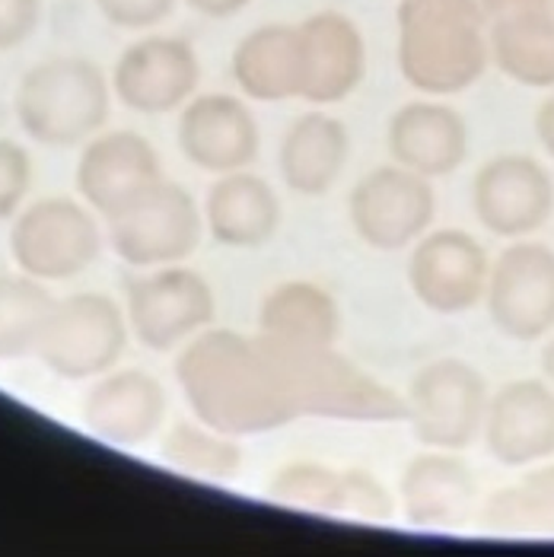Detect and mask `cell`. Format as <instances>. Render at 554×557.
Instances as JSON below:
<instances>
[{
  "label": "cell",
  "instance_id": "30",
  "mask_svg": "<svg viewBox=\"0 0 554 557\" xmlns=\"http://www.w3.org/2000/svg\"><path fill=\"white\" fill-rule=\"evenodd\" d=\"M268 497L281 507L312 516H338L342 510V469L322 462H287L271 474Z\"/></svg>",
  "mask_w": 554,
  "mask_h": 557
},
{
  "label": "cell",
  "instance_id": "6",
  "mask_svg": "<svg viewBox=\"0 0 554 557\" xmlns=\"http://www.w3.org/2000/svg\"><path fill=\"white\" fill-rule=\"evenodd\" d=\"M408 421L427 449H469L484 430L491 392L484 376L456 357L421 367L408 386Z\"/></svg>",
  "mask_w": 554,
  "mask_h": 557
},
{
  "label": "cell",
  "instance_id": "11",
  "mask_svg": "<svg viewBox=\"0 0 554 557\" xmlns=\"http://www.w3.org/2000/svg\"><path fill=\"white\" fill-rule=\"evenodd\" d=\"M488 315L510 342H542L554 332V249L516 239L491 261Z\"/></svg>",
  "mask_w": 554,
  "mask_h": 557
},
{
  "label": "cell",
  "instance_id": "3",
  "mask_svg": "<svg viewBox=\"0 0 554 557\" xmlns=\"http://www.w3.org/2000/svg\"><path fill=\"white\" fill-rule=\"evenodd\" d=\"M478 0H405L398 10V67L427 96H453L481 81L491 64Z\"/></svg>",
  "mask_w": 554,
  "mask_h": 557
},
{
  "label": "cell",
  "instance_id": "17",
  "mask_svg": "<svg viewBox=\"0 0 554 557\" xmlns=\"http://www.w3.org/2000/svg\"><path fill=\"white\" fill-rule=\"evenodd\" d=\"M484 446L507 466L526 469L554 456V386L545 380H513L501 386L484 414Z\"/></svg>",
  "mask_w": 554,
  "mask_h": 557
},
{
  "label": "cell",
  "instance_id": "10",
  "mask_svg": "<svg viewBox=\"0 0 554 557\" xmlns=\"http://www.w3.org/2000/svg\"><path fill=\"white\" fill-rule=\"evenodd\" d=\"M217 300L211 284L182 264L147 268L128 281L131 335L150 350H172L211 329Z\"/></svg>",
  "mask_w": 554,
  "mask_h": 557
},
{
  "label": "cell",
  "instance_id": "19",
  "mask_svg": "<svg viewBox=\"0 0 554 557\" xmlns=\"http://www.w3.org/2000/svg\"><path fill=\"white\" fill-rule=\"evenodd\" d=\"M167 421V392L144 370H119L86 392V430L112 446H140Z\"/></svg>",
  "mask_w": 554,
  "mask_h": 557
},
{
  "label": "cell",
  "instance_id": "7",
  "mask_svg": "<svg viewBox=\"0 0 554 557\" xmlns=\"http://www.w3.org/2000/svg\"><path fill=\"white\" fill-rule=\"evenodd\" d=\"M102 252V233L93 216L71 198H42L16 216L10 256L16 268L39 281H71L93 268Z\"/></svg>",
  "mask_w": 554,
  "mask_h": 557
},
{
  "label": "cell",
  "instance_id": "34",
  "mask_svg": "<svg viewBox=\"0 0 554 557\" xmlns=\"http://www.w3.org/2000/svg\"><path fill=\"white\" fill-rule=\"evenodd\" d=\"M42 0H0V51L23 45L39 26Z\"/></svg>",
  "mask_w": 554,
  "mask_h": 557
},
{
  "label": "cell",
  "instance_id": "28",
  "mask_svg": "<svg viewBox=\"0 0 554 557\" xmlns=\"http://www.w3.org/2000/svg\"><path fill=\"white\" fill-rule=\"evenodd\" d=\"M160 456L175 472L192 474L201 481H217V484L236 481L243 472V462H246L236 436L208 428L201 421L198 424H188V421L175 424L163 436Z\"/></svg>",
  "mask_w": 554,
  "mask_h": 557
},
{
  "label": "cell",
  "instance_id": "36",
  "mask_svg": "<svg viewBox=\"0 0 554 557\" xmlns=\"http://www.w3.org/2000/svg\"><path fill=\"white\" fill-rule=\"evenodd\" d=\"M535 134H539V144L545 147V153L554 160V92L535 112Z\"/></svg>",
  "mask_w": 554,
  "mask_h": 557
},
{
  "label": "cell",
  "instance_id": "14",
  "mask_svg": "<svg viewBox=\"0 0 554 557\" xmlns=\"http://www.w3.org/2000/svg\"><path fill=\"white\" fill-rule=\"evenodd\" d=\"M157 182H163V163L147 137L109 131L86 140L77 163V191L96 214L119 216Z\"/></svg>",
  "mask_w": 554,
  "mask_h": 557
},
{
  "label": "cell",
  "instance_id": "35",
  "mask_svg": "<svg viewBox=\"0 0 554 557\" xmlns=\"http://www.w3.org/2000/svg\"><path fill=\"white\" fill-rule=\"evenodd\" d=\"M484 16L491 23L507 20V16H519V13H532V10H549L552 0H478Z\"/></svg>",
  "mask_w": 554,
  "mask_h": 557
},
{
  "label": "cell",
  "instance_id": "15",
  "mask_svg": "<svg viewBox=\"0 0 554 557\" xmlns=\"http://www.w3.org/2000/svg\"><path fill=\"white\" fill-rule=\"evenodd\" d=\"M178 150L198 170L226 175L249 170L261 150L253 109L226 92L195 96L178 115Z\"/></svg>",
  "mask_w": 554,
  "mask_h": 557
},
{
  "label": "cell",
  "instance_id": "24",
  "mask_svg": "<svg viewBox=\"0 0 554 557\" xmlns=\"http://www.w3.org/2000/svg\"><path fill=\"white\" fill-rule=\"evenodd\" d=\"M233 81L256 102H284L303 92V39L294 26H264L233 54Z\"/></svg>",
  "mask_w": 554,
  "mask_h": 557
},
{
  "label": "cell",
  "instance_id": "32",
  "mask_svg": "<svg viewBox=\"0 0 554 557\" xmlns=\"http://www.w3.org/2000/svg\"><path fill=\"white\" fill-rule=\"evenodd\" d=\"M33 185V160L16 144L0 137V220L13 216L26 201Z\"/></svg>",
  "mask_w": 554,
  "mask_h": 557
},
{
  "label": "cell",
  "instance_id": "27",
  "mask_svg": "<svg viewBox=\"0 0 554 557\" xmlns=\"http://www.w3.org/2000/svg\"><path fill=\"white\" fill-rule=\"evenodd\" d=\"M481 525L494 535L554 539V466H539L481 504Z\"/></svg>",
  "mask_w": 554,
  "mask_h": 557
},
{
  "label": "cell",
  "instance_id": "33",
  "mask_svg": "<svg viewBox=\"0 0 554 557\" xmlns=\"http://www.w3.org/2000/svg\"><path fill=\"white\" fill-rule=\"evenodd\" d=\"M102 16L122 29H147L167 20L175 0H96Z\"/></svg>",
  "mask_w": 554,
  "mask_h": 557
},
{
  "label": "cell",
  "instance_id": "4",
  "mask_svg": "<svg viewBox=\"0 0 554 557\" xmlns=\"http://www.w3.org/2000/svg\"><path fill=\"white\" fill-rule=\"evenodd\" d=\"M16 122L45 147H74L109 119V81L86 58H48L16 86Z\"/></svg>",
  "mask_w": 554,
  "mask_h": 557
},
{
  "label": "cell",
  "instance_id": "38",
  "mask_svg": "<svg viewBox=\"0 0 554 557\" xmlns=\"http://www.w3.org/2000/svg\"><path fill=\"white\" fill-rule=\"evenodd\" d=\"M542 370H545V380L554 386V332L549 335V344L542 350Z\"/></svg>",
  "mask_w": 554,
  "mask_h": 557
},
{
  "label": "cell",
  "instance_id": "29",
  "mask_svg": "<svg viewBox=\"0 0 554 557\" xmlns=\"http://www.w3.org/2000/svg\"><path fill=\"white\" fill-rule=\"evenodd\" d=\"M54 302L39 277L23 271L0 274V360H23L36 354Z\"/></svg>",
  "mask_w": 554,
  "mask_h": 557
},
{
  "label": "cell",
  "instance_id": "31",
  "mask_svg": "<svg viewBox=\"0 0 554 557\" xmlns=\"http://www.w3.org/2000/svg\"><path fill=\"white\" fill-rule=\"evenodd\" d=\"M344 519L357 522H389L395 516V500L385 484L367 469H342V510Z\"/></svg>",
  "mask_w": 554,
  "mask_h": 557
},
{
  "label": "cell",
  "instance_id": "37",
  "mask_svg": "<svg viewBox=\"0 0 554 557\" xmlns=\"http://www.w3.org/2000/svg\"><path fill=\"white\" fill-rule=\"evenodd\" d=\"M195 10H201V13H208V16H230V13H236V10H243L249 0H188Z\"/></svg>",
  "mask_w": 554,
  "mask_h": 557
},
{
  "label": "cell",
  "instance_id": "16",
  "mask_svg": "<svg viewBox=\"0 0 554 557\" xmlns=\"http://www.w3.org/2000/svg\"><path fill=\"white\" fill-rule=\"evenodd\" d=\"M201 81V64L192 45L170 36L134 42L119 58L112 89L137 115H167L182 109Z\"/></svg>",
  "mask_w": 554,
  "mask_h": 557
},
{
  "label": "cell",
  "instance_id": "12",
  "mask_svg": "<svg viewBox=\"0 0 554 557\" xmlns=\"http://www.w3.org/2000/svg\"><path fill=\"white\" fill-rule=\"evenodd\" d=\"M471 211L501 239H526L554 214V178L535 157L504 153L488 160L471 182Z\"/></svg>",
  "mask_w": 554,
  "mask_h": 557
},
{
  "label": "cell",
  "instance_id": "5",
  "mask_svg": "<svg viewBox=\"0 0 554 557\" xmlns=\"http://www.w3.org/2000/svg\"><path fill=\"white\" fill-rule=\"evenodd\" d=\"M128 315L106 294H74L54 302L36 357L61 380L109 373L128 347Z\"/></svg>",
  "mask_w": 554,
  "mask_h": 557
},
{
  "label": "cell",
  "instance_id": "25",
  "mask_svg": "<svg viewBox=\"0 0 554 557\" xmlns=\"http://www.w3.org/2000/svg\"><path fill=\"white\" fill-rule=\"evenodd\" d=\"M258 335L281 344H335L342 335V306L312 281L278 284L261 300Z\"/></svg>",
  "mask_w": 554,
  "mask_h": 557
},
{
  "label": "cell",
  "instance_id": "18",
  "mask_svg": "<svg viewBox=\"0 0 554 557\" xmlns=\"http://www.w3.org/2000/svg\"><path fill=\"white\" fill-rule=\"evenodd\" d=\"M385 144L398 166L427 178H440L469 160L471 137L466 119L453 106L421 99L395 109V115L389 119Z\"/></svg>",
  "mask_w": 554,
  "mask_h": 557
},
{
  "label": "cell",
  "instance_id": "13",
  "mask_svg": "<svg viewBox=\"0 0 554 557\" xmlns=\"http://www.w3.org/2000/svg\"><path fill=\"white\" fill-rule=\"evenodd\" d=\"M491 258L466 230H427L408 258L411 294L436 315H463L488 294Z\"/></svg>",
  "mask_w": 554,
  "mask_h": 557
},
{
  "label": "cell",
  "instance_id": "23",
  "mask_svg": "<svg viewBox=\"0 0 554 557\" xmlns=\"http://www.w3.org/2000/svg\"><path fill=\"white\" fill-rule=\"evenodd\" d=\"M350 157V134L329 112H306L287 128L278 150L281 182L306 198L332 191Z\"/></svg>",
  "mask_w": 554,
  "mask_h": 557
},
{
  "label": "cell",
  "instance_id": "1",
  "mask_svg": "<svg viewBox=\"0 0 554 557\" xmlns=\"http://www.w3.org/2000/svg\"><path fill=\"white\" fill-rule=\"evenodd\" d=\"M175 383L192 414L230 436H253L297 421L264 347L233 329H205L182 344Z\"/></svg>",
  "mask_w": 554,
  "mask_h": 557
},
{
  "label": "cell",
  "instance_id": "22",
  "mask_svg": "<svg viewBox=\"0 0 554 557\" xmlns=\"http://www.w3.org/2000/svg\"><path fill=\"white\" fill-rule=\"evenodd\" d=\"M281 216L278 191L246 170L220 175L205 201V226L213 243L226 249H258L271 243Z\"/></svg>",
  "mask_w": 554,
  "mask_h": 557
},
{
  "label": "cell",
  "instance_id": "2",
  "mask_svg": "<svg viewBox=\"0 0 554 557\" xmlns=\"http://www.w3.org/2000/svg\"><path fill=\"white\" fill-rule=\"evenodd\" d=\"M258 342L297 418L357 424L408 421V401L360 370L335 344H281L261 335Z\"/></svg>",
  "mask_w": 554,
  "mask_h": 557
},
{
  "label": "cell",
  "instance_id": "21",
  "mask_svg": "<svg viewBox=\"0 0 554 557\" xmlns=\"http://www.w3.org/2000/svg\"><path fill=\"white\" fill-rule=\"evenodd\" d=\"M398 500L405 519L418 529H456L471 516L478 481L456 453L430 449L405 466Z\"/></svg>",
  "mask_w": 554,
  "mask_h": 557
},
{
  "label": "cell",
  "instance_id": "9",
  "mask_svg": "<svg viewBox=\"0 0 554 557\" xmlns=\"http://www.w3.org/2000/svg\"><path fill=\"white\" fill-rule=\"evenodd\" d=\"M347 216L360 243L380 252L415 246L436 216V191L427 175L398 163L367 172L347 195Z\"/></svg>",
  "mask_w": 554,
  "mask_h": 557
},
{
  "label": "cell",
  "instance_id": "8",
  "mask_svg": "<svg viewBox=\"0 0 554 557\" xmlns=\"http://www.w3.org/2000/svg\"><path fill=\"white\" fill-rule=\"evenodd\" d=\"M205 233V214L192 191L175 182H157L131 208L109 220L112 249L131 268H163L192 256Z\"/></svg>",
  "mask_w": 554,
  "mask_h": 557
},
{
  "label": "cell",
  "instance_id": "26",
  "mask_svg": "<svg viewBox=\"0 0 554 557\" xmlns=\"http://www.w3.org/2000/svg\"><path fill=\"white\" fill-rule=\"evenodd\" d=\"M491 61L516 84L554 89V13L532 10L491 23Z\"/></svg>",
  "mask_w": 554,
  "mask_h": 557
},
{
  "label": "cell",
  "instance_id": "20",
  "mask_svg": "<svg viewBox=\"0 0 554 557\" xmlns=\"http://www.w3.org/2000/svg\"><path fill=\"white\" fill-rule=\"evenodd\" d=\"M303 39V92L312 106L344 102L367 74L360 29L338 13H319L299 26Z\"/></svg>",
  "mask_w": 554,
  "mask_h": 557
}]
</instances>
